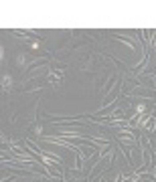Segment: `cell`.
<instances>
[{"mask_svg":"<svg viewBox=\"0 0 156 182\" xmlns=\"http://www.w3.org/2000/svg\"><path fill=\"white\" fill-rule=\"evenodd\" d=\"M10 85H12V77H10V75H4V77H2V87H4V89H8Z\"/></svg>","mask_w":156,"mask_h":182,"instance_id":"7a4b0ae2","label":"cell"},{"mask_svg":"<svg viewBox=\"0 0 156 182\" xmlns=\"http://www.w3.org/2000/svg\"><path fill=\"white\" fill-rule=\"evenodd\" d=\"M144 109H146V107H144V103H140V105L136 107V111H138V113H144Z\"/></svg>","mask_w":156,"mask_h":182,"instance_id":"3957f363","label":"cell"},{"mask_svg":"<svg viewBox=\"0 0 156 182\" xmlns=\"http://www.w3.org/2000/svg\"><path fill=\"white\" fill-rule=\"evenodd\" d=\"M61 77H63V73H61V71H57V73H55V71H51L49 81H51V83H55V85H59V83H61Z\"/></svg>","mask_w":156,"mask_h":182,"instance_id":"6da1fadb","label":"cell"}]
</instances>
